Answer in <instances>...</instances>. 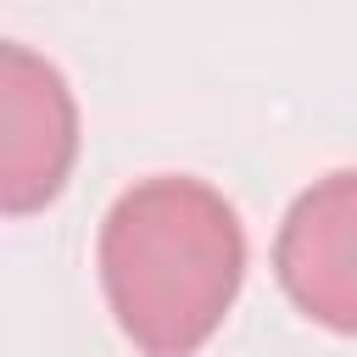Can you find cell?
I'll return each mask as SVG.
<instances>
[{
	"label": "cell",
	"instance_id": "obj_3",
	"mask_svg": "<svg viewBox=\"0 0 357 357\" xmlns=\"http://www.w3.org/2000/svg\"><path fill=\"white\" fill-rule=\"evenodd\" d=\"M273 273L296 312L335 335H357V167L329 173L290 201L273 234Z\"/></svg>",
	"mask_w": 357,
	"mask_h": 357
},
{
	"label": "cell",
	"instance_id": "obj_1",
	"mask_svg": "<svg viewBox=\"0 0 357 357\" xmlns=\"http://www.w3.org/2000/svg\"><path fill=\"white\" fill-rule=\"evenodd\" d=\"M95 262L117 329L145 357H195L240 296L245 229L212 184L156 173L112 201Z\"/></svg>",
	"mask_w": 357,
	"mask_h": 357
},
{
	"label": "cell",
	"instance_id": "obj_2",
	"mask_svg": "<svg viewBox=\"0 0 357 357\" xmlns=\"http://www.w3.org/2000/svg\"><path fill=\"white\" fill-rule=\"evenodd\" d=\"M0 206L11 218L61 195L78 156V106L67 78L28 45L0 50Z\"/></svg>",
	"mask_w": 357,
	"mask_h": 357
}]
</instances>
